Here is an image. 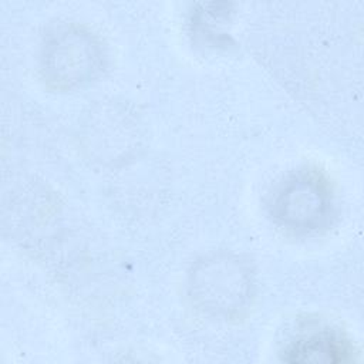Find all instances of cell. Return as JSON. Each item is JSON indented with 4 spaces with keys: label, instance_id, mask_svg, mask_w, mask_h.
Listing matches in <instances>:
<instances>
[{
    "label": "cell",
    "instance_id": "obj_1",
    "mask_svg": "<svg viewBox=\"0 0 364 364\" xmlns=\"http://www.w3.org/2000/svg\"><path fill=\"white\" fill-rule=\"evenodd\" d=\"M102 65L100 41L92 33L77 26L55 30L43 47V77L57 90H73L87 84Z\"/></svg>",
    "mask_w": 364,
    "mask_h": 364
},
{
    "label": "cell",
    "instance_id": "obj_2",
    "mask_svg": "<svg viewBox=\"0 0 364 364\" xmlns=\"http://www.w3.org/2000/svg\"><path fill=\"white\" fill-rule=\"evenodd\" d=\"M252 287L249 266L228 253L200 260L189 274L192 299L203 310L219 316H232L245 309Z\"/></svg>",
    "mask_w": 364,
    "mask_h": 364
},
{
    "label": "cell",
    "instance_id": "obj_3",
    "mask_svg": "<svg viewBox=\"0 0 364 364\" xmlns=\"http://www.w3.org/2000/svg\"><path fill=\"white\" fill-rule=\"evenodd\" d=\"M333 212V193L327 179L316 171H299L277 188L272 215L286 229L313 232L323 228Z\"/></svg>",
    "mask_w": 364,
    "mask_h": 364
},
{
    "label": "cell",
    "instance_id": "obj_4",
    "mask_svg": "<svg viewBox=\"0 0 364 364\" xmlns=\"http://www.w3.org/2000/svg\"><path fill=\"white\" fill-rule=\"evenodd\" d=\"M354 348L348 338L338 331L320 330L291 341L283 351L287 363H344L353 358Z\"/></svg>",
    "mask_w": 364,
    "mask_h": 364
}]
</instances>
